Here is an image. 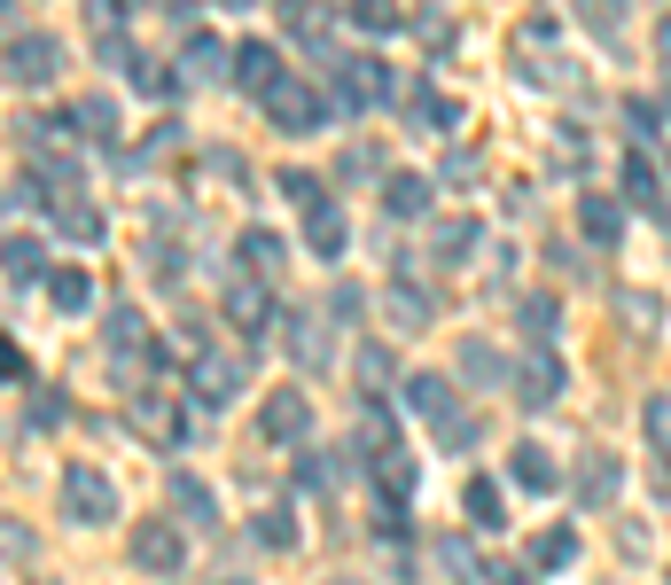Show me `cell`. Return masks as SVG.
Here are the masks:
<instances>
[{
    "mask_svg": "<svg viewBox=\"0 0 671 585\" xmlns=\"http://www.w3.org/2000/svg\"><path fill=\"white\" fill-rule=\"evenodd\" d=\"M625 196H632L640 211H663V203H671V196H663V173H656V164H648L640 148L625 156Z\"/></svg>",
    "mask_w": 671,
    "mask_h": 585,
    "instance_id": "30",
    "label": "cell"
},
{
    "mask_svg": "<svg viewBox=\"0 0 671 585\" xmlns=\"http://www.w3.org/2000/svg\"><path fill=\"white\" fill-rule=\"evenodd\" d=\"M40 203H55V196L40 188V173H16V180H9V211H40Z\"/></svg>",
    "mask_w": 671,
    "mask_h": 585,
    "instance_id": "47",
    "label": "cell"
},
{
    "mask_svg": "<svg viewBox=\"0 0 671 585\" xmlns=\"http://www.w3.org/2000/svg\"><path fill=\"white\" fill-rule=\"evenodd\" d=\"M461 508H469V523H476V531H499V523H508V499H499V484H492V476H469Z\"/></svg>",
    "mask_w": 671,
    "mask_h": 585,
    "instance_id": "27",
    "label": "cell"
},
{
    "mask_svg": "<svg viewBox=\"0 0 671 585\" xmlns=\"http://www.w3.org/2000/svg\"><path fill=\"white\" fill-rule=\"evenodd\" d=\"M0 547H9V562H16V570H24V562H32V531H24V523H16V516H9V531H0Z\"/></svg>",
    "mask_w": 671,
    "mask_h": 585,
    "instance_id": "52",
    "label": "cell"
},
{
    "mask_svg": "<svg viewBox=\"0 0 671 585\" xmlns=\"http://www.w3.org/2000/svg\"><path fill=\"white\" fill-rule=\"evenodd\" d=\"M188 383H196V406H234V398H242V360H219V352H196Z\"/></svg>",
    "mask_w": 671,
    "mask_h": 585,
    "instance_id": "9",
    "label": "cell"
},
{
    "mask_svg": "<svg viewBox=\"0 0 671 585\" xmlns=\"http://www.w3.org/2000/svg\"><path fill=\"white\" fill-rule=\"evenodd\" d=\"M328 585H367V577H328Z\"/></svg>",
    "mask_w": 671,
    "mask_h": 585,
    "instance_id": "58",
    "label": "cell"
},
{
    "mask_svg": "<svg viewBox=\"0 0 671 585\" xmlns=\"http://www.w3.org/2000/svg\"><path fill=\"white\" fill-rule=\"evenodd\" d=\"M344 180H375V148H352L344 156Z\"/></svg>",
    "mask_w": 671,
    "mask_h": 585,
    "instance_id": "55",
    "label": "cell"
},
{
    "mask_svg": "<svg viewBox=\"0 0 671 585\" xmlns=\"http://www.w3.org/2000/svg\"><path fill=\"white\" fill-rule=\"evenodd\" d=\"M282 344H289V360L305 375H320L328 367V320L320 312H282Z\"/></svg>",
    "mask_w": 671,
    "mask_h": 585,
    "instance_id": "10",
    "label": "cell"
},
{
    "mask_svg": "<svg viewBox=\"0 0 671 585\" xmlns=\"http://www.w3.org/2000/svg\"><path fill=\"white\" fill-rule=\"evenodd\" d=\"M352 453H360L367 468L398 453V422H391V406H383V398H360V422H352Z\"/></svg>",
    "mask_w": 671,
    "mask_h": 585,
    "instance_id": "7",
    "label": "cell"
},
{
    "mask_svg": "<svg viewBox=\"0 0 671 585\" xmlns=\"http://www.w3.org/2000/svg\"><path fill=\"white\" fill-rule=\"evenodd\" d=\"M234 258H242V274H258V282H266V274L289 258V250H282V234H274V227H250V234L234 242Z\"/></svg>",
    "mask_w": 671,
    "mask_h": 585,
    "instance_id": "22",
    "label": "cell"
},
{
    "mask_svg": "<svg viewBox=\"0 0 671 585\" xmlns=\"http://www.w3.org/2000/svg\"><path fill=\"white\" fill-rule=\"evenodd\" d=\"M148 274H156V282H180L188 266H180V250H173V242H148Z\"/></svg>",
    "mask_w": 671,
    "mask_h": 585,
    "instance_id": "49",
    "label": "cell"
},
{
    "mask_svg": "<svg viewBox=\"0 0 671 585\" xmlns=\"http://www.w3.org/2000/svg\"><path fill=\"white\" fill-rule=\"evenodd\" d=\"M102 344H110L118 360H125V352H141V344H148V320H141L133 305H110V320H102ZM148 352H156V344H148Z\"/></svg>",
    "mask_w": 671,
    "mask_h": 585,
    "instance_id": "28",
    "label": "cell"
},
{
    "mask_svg": "<svg viewBox=\"0 0 671 585\" xmlns=\"http://www.w3.org/2000/svg\"><path fill=\"white\" fill-rule=\"evenodd\" d=\"M227 63H234V55H227V47H219L211 32H196V40L180 47V78H219ZM227 78H234V70H227Z\"/></svg>",
    "mask_w": 671,
    "mask_h": 585,
    "instance_id": "31",
    "label": "cell"
},
{
    "mask_svg": "<svg viewBox=\"0 0 671 585\" xmlns=\"http://www.w3.org/2000/svg\"><path fill=\"white\" fill-rule=\"evenodd\" d=\"M173 508H180V523H219V492H211L204 476L173 468Z\"/></svg>",
    "mask_w": 671,
    "mask_h": 585,
    "instance_id": "20",
    "label": "cell"
},
{
    "mask_svg": "<svg viewBox=\"0 0 671 585\" xmlns=\"http://www.w3.org/2000/svg\"><path fill=\"white\" fill-rule=\"evenodd\" d=\"M414 32H422L430 47H446V40H453V24H446V16H414Z\"/></svg>",
    "mask_w": 671,
    "mask_h": 585,
    "instance_id": "56",
    "label": "cell"
},
{
    "mask_svg": "<svg viewBox=\"0 0 671 585\" xmlns=\"http://www.w3.org/2000/svg\"><path fill=\"white\" fill-rule=\"evenodd\" d=\"M32 282H55V274H47V250H40L32 234H9V289L24 297Z\"/></svg>",
    "mask_w": 671,
    "mask_h": 585,
    "instance_id": "24",
    "label": "cell"
},
{
    "mask_svg": "<svg viewBox=\"0 0 671 585\" xmlns=\"http://www.w3.org/2000/svg\"><path fill=\"white\" fill-rule=\"evenodd\" d=\"M531 554H539L547 570H570V562H578V531H539V547H531Z\"/></svg>",
    "mask_w": 671,
    "mask_h": 585,
    "instance_id": "44",
    "label": "cell"
},
{
    "mask_svg": "<svg viewBox=\"0 0 671 585\" xmlns=\"http://www.w3.org/2000/svg\"><path fill=\"white\" fill-rule=\"evenodd\" d=\"M282 196H289L305 219H312V211H328V180H320V173H282Z\"/></svg>",
    "mask_w": 671,
    "mask_h": 585,
    "instance_id": "39",
    "label": "cell"
},
{
    "mask_svg": "<svg viewBox=\"0 0 671 585\" xmlns=\"http://www.w3.org/2000/svg\"><path fill=\"white\" fill-rule=\"evenodd\" d=\"M484 585H539V577H524L516 562H484Z\"/></svg>",
    "mask_w": 671,
    "mask_h": 585,
    "instance_id": "54",
    "label": "cell"
},
{
    "mask_svg": "<svg viewBox=\"0 0 671 585\" xmlns=\"http://www.w3.org/2000/svg\"><path fill=\"white\" fill-rule=\"evenodd\" d=\"M95 63H110V70H125V63H133V40H125V24H102V32H95ZM133 70H141V63H133Z\"/></svg>",
    "mask_w": 671,
    "mask_h": 585,
    "instance_id": "41",
    "label": "cell"
},
{
    "mask_svg": "<svg viewBox=\"0 0 671 585\" xmlns=\"http://www.w3.org/2000/svg\"><path fill=\"white\" fill-rule=\"evenodd\" d=\"M375 102H406L398 78H391V63H383V55H336V63H328V110L360 118V110H375Z\"/></svg>",
    "mask_w": 671,
    "mask_h": 585,
    "instance_id": "1",
    "label": "cell"
},
{
    "mask_svg": "<svg viewBox=\"0 0 671 585\" xmlns=\"http://www.w3.org/2000/svg\"><path fill=\"white\" fill-rule=\"evenodd\" d=\"M383 211H391V219H422V211H430V180H422V173H391V180H383Z\"/></svg>",
    "mask_w": 671,
    "mask_h": 585,
    "instance_id": "23",
    "label": "cell"
},
{
    "mask_svg": "<svg viewBox=\"0 0 671 585\" xmlns=\"http://www.w3.org/2000/svg\"><path fill=\"white\" fill-rule=\"evenodd\" d=\"M617 312H625L632 328H656V320H663V305H648L640 289H625V297H617Z\"/></svg>",
    "mask_w": 671,
    "mask_h": 585,
    "instance_id": "50",
    "label": "cell"
},
{
    "mask_svg": "<svg viewBox=\"0 0 671 585\" xmlns=\"http://www.w3.org/2000/svg\"><path fill=\"white\" fill-rule=\"evenodd\" d=\"M55 227H63V234H70L78 250H95V242L110 234V219H102L95 203H55Z\"/></svg>",
    "mask_w": 671,
    "mask_h": 585,
    "instance_id": "32",
    "label": "cell"
},
{
    "mask_svg": "<svg viewBox=\"0 0 671 585\" xmlns=\"http://www.w3.org/2000/svg\"><path fill=\"white\" fill-rule=\"evenodd\" d=\"M305 242H312V258H344V242H352V219L328 203V211H312V219H305Z\"/></svg>",
    "mask_w": 671,
    "mask_h": 585,
    "instance_id": "25",
    "label": "cell"
},
{
    "mask_svg": "<svg viewBox=\"0 0 671 585\" xmlns=\"http://www.w3.org/2000/svg\"><path fill=\"white\" fill-rule=\"evenodd\" d=\"M266 118H274V133H297V141H305V133H320V125H328V95L312 87V78H297V70H289L282 87L266 95Z\"/></svg>",
    "mask_w": 671,
    "mask_h": 585,
    "instance_id": "2",
    "label": "cell"
},
{
    "mask_svg": "<svg viewBox=\"0 0 671 585\" xmlns=\"http://www.w3.org/2000/svg\"><path fill=\"white\" fill-rule=\"evenodd\" d=\"M258 547H282V554H289V547H297V516H289V508H266V516H258Z\"/></svg>",
    "mask_w": 671,
    "mask_h": 585,
    "instance_id": "43",
    "label": "cell"
},
{
    "mask_svg": "<svg viewBox=\"0 0 671 585\" xmlns=\"http://www.w3.org/2000/svg\"><path fill=\"white\" fill-rule=\"evenodd\" d=\"M438 438H446V453H469L484 430H476V413H446V422H438Z\"/></svg>",
    "mask_w": 671,
    "mask_h": 585,
    "instance_id": "46",
    "label": "cell"
},
{
    "mask_svg": "<svg viewBox=\"0 0 671 585\" xmlns=\"http://www.w3.org/2000/svg\"><path fill=\"white\" fill-rule=\"evenodd\" d=\"M63 413H70V406H63V390H47V383H40V390H32V406H24V422H16V438H32V430H63Z\"/></svg>",
    "mask_w": 671,
    "mask_h": 585,
    "instance_id": "35",
    "label": "cell"
},
{
    "mask_svg": "<svg viewBox=\"0 0 671 585\" xmlns=\"http://www.w3.org/2000/svg\"><path fill=\"white\" fill-rule=\"evenodd\" d=\"M398 406H406V413H430V422H446V413H453V383H446V375H406V383H398Z\"/></svg>",
    "mask_w": 671,
    "mask_h": 585,
    "instance_id": "16",
    "label": "cell"
},
{
    "mask_svg": "<svg viewBox=\"0 0 671 585\" xmlns=\"http://www.w3.org/2000/svg\"><path fill=\"white\" fill-rule=\"evenodd\" d=\"M656 55H663V78H671V16L656 24Z\"/></svg>",
    "mask_w": 671,
    "mask_h": 585,
    "instance_id": "57",
    "label": "cell"
},
{
    "mask_svg": "<svg viewBox=\"0 0 671 585\" xmlns=\"http://www.w3.org/2000/svg\"><path fill=\"white\" fill-rule=\"evenodd\" d=\"M63 508H70V523H118V484L87 461H70L63 468Z\"/></svg>",
    "mask_w": 671,
    "mask_h": 585,
    "instance_id": "3",
    "label": "cell"
},
{
    "mask_svg": "<svg viewBox=\"0 0 671 585\" xmlns=\"http://www.w3.org/2000/svg\"><path fill=\"white\" fill-rule=\"evenodd\" d=\"M352 367H360V383H367V398H375V390L391 383V352H383V344H360V360H352Z\"/></svg>",
    "mask_w": 671,
    "mask_h": 585,
    "instance_id": "45",
    "label": "cell"
},
{
    "mask_svg": "<svg viewBox=\"0 0 671 585\" xmlns=\"http://www.w3.org/2000/svg\"><path fill=\"white\" fill-rule=\"evenodd\" d=\"M55 63H63V47H55L47 32H24V24L9 16V87H47Z\"/></svg>",
    "mask_w": 671,
    "mask_h": 585,
    "instance_id": "5",
    "label": "cell"
},
{
    "mask_svg": "<svg viewBox=\"0 0 671 585\" xmlns=\"http://www.w3.org/2000/svg\"><path fill=\"white\" fill-rule=\"evenodd\" d=\"M516 320H524V336H539V352H554V328H562L554 297H524V305H516Z\"/></svg>",
    "mask_w": 671,
    "mask_h": 585,
    "instance_id": "36",
    "label": "cell"
},
{
    "mask_svg": "<svg viewBox=\"0 0 671 585\" xmlns=\"http://www.w3.org/2000/svg\"><path fill=\"white\" fill-rule=\"evenodd\" d=\"M266 438L305 453V438H312V406H305V390H274V398H266Z\"/></svg>",
    "mask_w": 671,
    "mask_h": 585,
    "instance_id": "11",
    "label": "cell"
},
{
    "mask_svg": "<svg viewBox=\"0 0 671 585\" xmlns=\"http://www.w3.org/2000/svg\"><path fill=\"white\" fill-rule=\"evenodd\" d=\"M476 242H484V227H476V219H438L430 258H438V266H469V258H476Z\"/></svg>",
    "mask_w": 671,
    "mask_h": 585,
    "instance_id": "17",
    "label": "cell"
},
{
    "mask_svg": "<svg viewBox=\"0 0 671 585\" xmlns=\"http://www.w3.org/2000/svg\"><path fill=\"white\" fill-rule=\"evenodd\" d=\"M508 476H516L524 492H554V484H562V468H554V453H547V445H531V438H524V445L508 453Z\"/></svg>",
    "mask_w": 671,
    "mask_h": 585,
    "instance_id": "18",
    "label": "cell"
},
{
    "mask_svg": "<svg viewBox=\"0 0 671 585\" xmlns=\"http://www.w3.org/2000/svg\"><path fill=\"white\" fill-rule=\"evenodd\" d=\"M360 312H367V289H360V282H336V289H328V320H336V328H352Z\"/></svg>",
    "mask_w": 671,
    "mask_h": 585,
    "instance_id": "42",
    "label": "cell"
},
{
    "mask_svg": "<svg viewBox=\"0 0 671 585\" xmlns=\"http://www.w3.org/2000/svg\"><path fill=\"white\" fill-rule=\"evenodd\" d=\"M461 375H469V390H492V383H508V360H499V344L469 336L461 344Z\"/></svg>",
    "mask_w": 671,
    "mask_h": 585,
    "instance_id": "26",
    "label": "cell"
},
{
    "mask_svg": "<svg viewBox=\"0 0 671 585\" xmlns=\"http://www.w3.org/2000/svg\"><path fill=\"white\" fill-rule=\"evenodd\" d=\"M617 484H625V461H617L609 445H594V453L578 461V499H585V508H609Z\"/></svg>",
    "mask_w": 671,
    "mask_h": 585,
    "instance_id": "12",
    "label": "cell"
},
{
    "mask_svg": "<svg viewBox=\"0 0 671 585\" xmlns=\"http://www.w3.org/2000/svg\"><path fill=\"white\" fill-rule=\"evenodd\" d=\"M282 78H289V70H282L274 40H242V47H234V87H242V95H258V102H266Z\"/></svg>",
    "mask_w": 671,
    "mask_h": 585,
    "instance_id": "6",
    "label": "cell"
},
{
    "mask_svg": "<svg viewBox=\"0 0 671 585\" xmlns=\"http://www.w3.org/2000/svg\"><path fill=\"white\" fill-rule=\"evenodd\" d=\"M578 227H585V234H594V242L609 250V242L625 234V203H617V196H594V188H585V196H578Z\"/></svg>",
    "mask_w": 671,
    "mask_h": 585,
    "instance_id": "19",
    "label": "cell"
},
{
    "mask_svg": "<svg viewBox=\"0 0 671 585\" xmlns=\"http://www.w3.org/2000/svg\"><path fill=\"white\" fill-rule=\"evenodd\" d=\"M344 468H352V461H336V453H320V445L297 453V484H305V492H336V484H344Z\"/></svg>",
    "mask_w": 671,
    "mask_h": 585,
    "instance_id": "33",
    "label": "cell"
},
{
    "mask_svg": "<svg viewBox=\"0 0 671 585\" xmlns=\"http://www.w3.org/2000/svg\"><path fill=\"white\" fill-rule=\"evenodd\" d=\"M383 312H391V328H430V320H438V297H430V282H406V274H398V282L383 289Z\"/></svg>",
    "mask_w": 671,
    "mask_h": 585,
    "instance_id": "14",
    "label": "cell"
},
{
    "mask_svg": "<svg viewBox=\"0 0 671 585\" xmlns=\"http://www.w3.org/2000/svg\"><path fill=\"white\" fill-rule=\"evenodd\" d=\"M344 24H360L367 40H398L414 16H406V9H391V0H360V9H344Z\"/></svg>",
    "mask_w": 671,
    "mask_h": 585,
    "instance_id": "29",
    "label": "cell"
},
{
    "mask_svg": "<svg viewBox=\"0 0 671 585\" xmlns=\"http://www.w3.org/2000/svg\"><path fill=\"white\" fill-rule=\"evenodd\" d=\"M578 16H585V32H602V40H617V32H625V16H617V9H578Z\"/></svg>",
    "mask_w": 671,
    "mask_h": 585,
    "instance_id": "53",
    "label": "cell"
},
{
    "mask_svg": "<svg viewBox=\"0 0 671 585\" xmlns=\"http://www.w3.org/2000/svg\"><path fill=\"white\" fill-rule=\"evenodd\" d=\"M640 430H648V445L671 461V390H656V398L640 406Z\"/></svg>",
    "mask_w": 671,
    "mask_h": 585,
    "instance_id": "40",
    "label": "cell"
},
{
    "mask_svg": "<svg viewBox=\"0 0 671 585\" xmlns=\"http://www.w3.org/2000/svg\"><path fill=\"white\" fill-rule=\"evenodd\" d=\"M430 554H438V570H446V577H461V585H469V577H484V562L469 554V539H461V531L430 539Z\"/></svg>",
    "mask_w": 671,
    "mask_h": 585,
    "instance_id": "34",
    "label": "cell"
},
{
    "mask_svg": "<svg viewBox=\"0 0 671 585\" xmlns=\"http://www.w3.org/2000/svg\"><path fill=\"white\" fill-rule=\"evenodd\" d=\"M227 585H242V577H227Z\"/></svg>",
    "mask_w": 671,
    "mask_h": 585,
    "instance_id": "59",
    "label": "cell"
},
{
    "mask_svg": "<svg viewBox=\"0 0 671 585\" xmlns=\"http://www.w3.org/2000/svg\"><path fill=\"white\" fill-rule=\"evenodd\" d=\"M562 383H570V375H562V360H554V352H531V360L516 367V398H524L531 413H539V406H554V398H562Z\"/></svg>",
    "mask_w": 671,
    "mask_h": 585,
    "instance_id": "13",
    "label": "cell"
},
{
    "mask_svg": "<svg viewBox=\"0 0 671 585\" xmlns=\"http://www.w3.org/2000/svg\"><path fill=\"white\" fill-rule=\"evenodd\" d=\"M219 305H227V320L242 328L250 344L266 336V320H282V305H274V289L258 282V274H227V289H219Z\"/></svg>",
    "mask_w": 671,
    "mask_h": 585,
    "instance_id": "4",
    "label": "cell"
},
{
    "mask_svg": "<svg viewBox=\"0 0 671 585\" xmlns=\"http://www.w3.org/2000/svg\"><path fill=\"white\" fill-rule=\"evenodd\" d=\"M133 87H141L148 102H173L188 78H180V63H141V70H133Z\"/></svg>",
    "mask_w": 671,
    "mask_h": 585,
    "instance_id": "37",
    "label": "cell"
},
{
    "mask_svg": "<svg viewBox=\"0 0 671 585\" xmlns=\"http://www.w3.org/2000/svg\"><path fill=\"white\" fill-rule=\"evenodd\" d=\"M47 297H55V312H87V305H95V282L78 274V266H63V274L47 282Z\"/></svg>",
    "mask_w": 671,
    "mask_h": 585,
    "instance_id": "38",
    "label": "cell"
},
{
    "mask_svg": "<svg viewBox=\"0 0 671 585\" xmlns=\"http://www.w3.org/2000/svg\"><path fill=\"white\" fill-rule=\"evenodd\" d=\"M180 562H188V547H180V531H173V523H141V531H133V570L173 577Z\"/></svg>",
    "mask_w": 671,
    "mask_h": 585,
    "instance_id": "8",
    "label": "cell"
},
{
    "mask_svg": "<svg viewBox=\"0 0 671 585\" xmlns=\"http://www.w3.org/2000/svg\"><path fill=\"white\" fill-rule=\"evenodd\" d=\"M625 125H632V133H640V141H656V133H663V110H656V102H640V95H632V102H625Z\"/></svg>",
    "mask_w": 671,
    "mask_h": 585,
    "instance_id": "48",
    "label": "cell"
},
{
    "mask_svg": "<svg viewBox=\"0 0 671 585\" xmlns=\"http://www.w3.org/2000/svg\"><path fill=\"white\" fill-rule=\"evenodd\" d=\"M469 180H476V148H453L446 156V188H469Z\"/></svg>",
    "mask_w": 671,
    "mask_h": 585,
    "instance_id": "51",
    "label": "cell"
},
{
    "mask_svg": "<svg viewBox=\"0 0 671 585\" xmlns=\"http://www.w3.org/2000/svg\"><path fill=\"white\" fill-rule=\"evenodd\" d=\"M70 125H78V141H95V148H118V133H125V118H118L110 95H87V102L70 110Z\"/></svg>",
    "mask_w": 671,
    "mask_h": 585,
    "instance_id": "15",
    "label": "cell"
},
{
    "mask_svg": "<svg viewBox=\"0 0 671 585\" xmlns=\"http://www.w3.org/2000/svg\"><path fill=\"white\" fill-rule=\"evenodd\" d=\"M282 32L297 40V47H336V9H282Z\"/></svg>",
    "mask_w": 671,
    "mask_h": 585,
    "instance_id": "21",
    "label": "cell"
}]
</instances>
